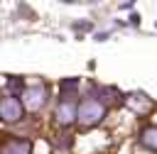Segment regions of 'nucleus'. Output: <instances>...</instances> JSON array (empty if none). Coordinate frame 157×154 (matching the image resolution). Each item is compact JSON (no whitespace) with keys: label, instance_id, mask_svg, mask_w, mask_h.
Returning <instances> with one entry per match:
<instances>
[{"label":"nucleus","instance_id":"f257e3e1","mask_svg":"<svg viewBox=\"0 0 157 154\" xmlns=\"http://www.w3.org/2000/svg\"><path fill=\"white\" fill-rule=\"evenodd\" d=\"M103 115H105V105H103L101 100H96V98H86V100L76 108V117H78V122L86 125V127L101 122Z\"/></svg>","mask_w":157,"mask_h":154},{"label":"nucleus","instance_id":"f03ea898","mask_svg":"<svg viewBox=\"0 0 157 154\" xmlns=\"http://www.w3.org/2000/svg\"><path fill=\"white\" fill-rule=\"evenodd\" d=\"M0 117L5 122H17L22 117V105L17 98H2L0 100Z\"/></svg>","mask_w":157,"mask_h":154},{"label":"nucleus","instance_id":"7ed1b4c3","mask_svg":"<svg viewBox=\"0 0 157 154\" xmlns=\"http://www.w3.org/2000/svg\"><path fill=\"white\" fill-rule=\"evenodd\" d=\"M44 100H47V90L42 86H32V88L25 90V105L29 110H39L44 105Z\"/></svg>","mask_w":157,"mask_h":154},{"label":"nucleus","instance_id":"20e7f679","mask_svg":"<svg viewBox=\"0 0 157 154\" xmlns=\"http://www.w3.org/2000/svg\"><path fill=\"white\" fill-rule=\"evenodd\" d=\"M56 120H59L61 125H71V122L76 120V105H74L71 100H61L59 108H56Z\"/></svg>","mask_w":157,"mask_h":154},{"label":"nucleus","instance_id":"39448f33","mask_svg":"<svg viewBox=\"0 0 157 154\" xmlns=\"http://www.w3.org/2000/svg\"><path fill=\"white\" fill-rule=\"evenodd\" d=\"M2 154H32V144L27 139H10L2 147Z\"/></svg>","mask_w":157,"mask_h":154},{"label":"nucleus","instance_id":"423d86ee","mask_svg":"<svg viewBox=\"0 0 157 154\" xmlns=\"http://www.w3.org/2000/svg\"><path fill=\"white\" fill-rule=\"evenodd\" d=\"M142 142H145L147 147H152V149H157V127H152V130H147V132L142 134Z\"/></svg>","mask_w":157,"mask_h":154},{"label":"nucleus","instance_id":"0eeeda50","mask_svg":"<svg viewBox=\"0 0 157 154\" xmlns=\"http://www.w3.org/2000/svg\"><path fill=\"white\" fill-rule=\"evenodd\" d=\"M52 154H69V152H64V149H54Z\"/></svg>","mask_w":157,"mask_h":154}]
</instances>
